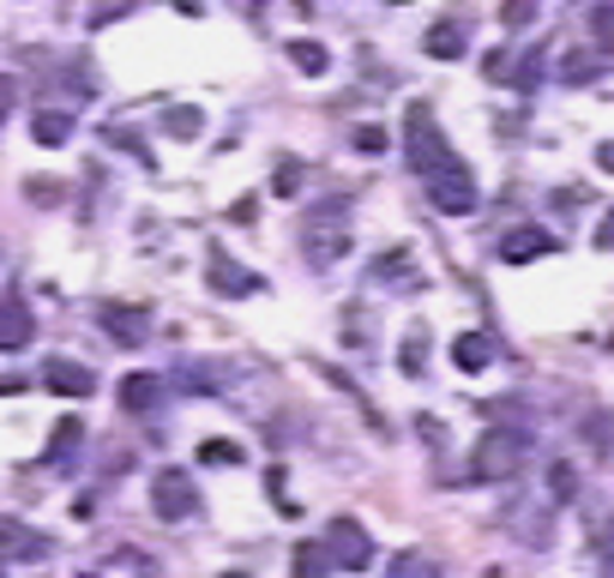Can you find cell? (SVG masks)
<instances>
[{"mask_svg": "<svg viewBox=\"0 0 614 578\" xmlns=\"http://www.w3.org/2000/svg\"><path fill=\"white\" fill-rule=\"evenodd\" d=\"M392 578H440V567H434V555H421V548H404V555L392 560Z\"/></svg>", "mask_w": 614, "mask_h": 578, "instance_id": "cell-20", "label": "cell"}, {"mask_svg": "<svg viewBox=\"0 0 614 578\" xmlns=\"http://www.w3.org/2000/svg\"><path fill=\"white\" fill-rule=\"evenodd\" d=\"M560 79H567V85L603 79V55H596V48H584V55H567V61H560Z\"/></svg>", "mask_w": 614, "mask_h": 578, "instance_id": "cell-18", "label": "cell"}, {"mask_svg": "<svg viewBox=\"0 0 614 578\" xmlns=\"http://www.w3.org/2000/svg\"><path fill=\"white\" fill-rule=\"evenodd\" d=\"M404 157H409V170H416L421 182H434V175H446L458 163L452 145L440 139V127H434L428 102H409V114H404Z\"/></svg>", "mask_w": 614, "mask_h": 578, "instance_id": "cell-1", "label": "cell"}, {"mask_svg": "<svg viewBox=\"0 0 614 578\" xmlns=\"http://www.w3.org/2000/svg\"><path fill=\"white\" fill-rule=\"evenodd\" d=\"M350 253V236L343 229H319V236H307V260L314 265H331V260H343Z\"/></svg>", "mask_w": 614, "mask_h": 578, "instance_id": "cell-17", "label": "cell"}, {"mask_svg": "<svg viewBox=\"0 0 614 578\" xmlns=\"http://www.w3.org/2000/svg\"><path fill=\"white\" fill-rule=\"evenodd\" d=\"M31 139H36V145H67V139H73V114L43 109V114L31 121Z\"/></svg>", "mask_w": 614, "mask_h": 578, "instance_id": "cell-15", "label": "cell"}, {"mask_svg": "<svg viewBox=\"0 0 614 578\" xmlns=\"http://www.w3.org/2000/svg\"><path fill=\"white\" fill-rule=\"evenodd\" d=\"M55 193H61L55 182H31V199H36V205H48V199H55Z\"/></svg>", "mask_w": 614, "mask_h": 578, "instance_id": "cell-31", "label": "cell"}, {"mask_svg": "<svg viewBox=\"0 0 614 578\" xmlns=\"http://www.w3.org/2000/svg\"><path fill=\"white\" fill-rule=\"evenodd\" d=\"M12 102H19V79H12V73H0V121L12 114Z\"/></svg>", "mask_w": 614, "mask_h": 578, "instance_id": "cell-29", "label": "cell"}, {"mask_svg": "<svg viewBox=\"0 0 614 578\" xmlns=\"http://www.w3.org/2000/svg\"><path fill=\"white\" fill-rule=\"evenodd\" d=\"M518 458H524V434H512V428L482 434L476 452H470V482H506L518 470Z\"/></svg>", "mask_w": 614, "mask_h": 578, "instance_id": "cell-2", "label": "cell"}, {"mask_svg": "<svg viewBox=\"0 0 614 578\" xmlns=\"http://www.w3.org/2000/svg\"><path fill=\"white\" fill-rule=\"evenodd\" d=\"M163 133H169V139H199L205 114L194 109V102H175V109H163Z\"/></svg>", "mask_w": 614, "mask_h": 578, "instance_id": "cell-16", "label": "cell"}, {"mask_svg": "<svg viewBox=\"0 0 614 578\" xmlns=\"http://www.w3.org/2000/svg\"><path fill=\"white\" fill-rule=\"evenodd\" d=\"M157 397H163V380L157 374H127L121 380V404L127 410H151Z\"/></svg>", "mask_w": 614, "mask_h": 578, "instance_id": "cell-14", "label": "cell"}, {"mask_svg": "<svg viewBox=\"0 0 614 578\" xmlns=\"http://www.w3.org/2000/svg\"><path fill=\"white\" fill-rule=\"evenodd\" d=\"M223 578H248V572H223Z\"/></svg>", "mask_w": 614, "mask_h": 578, "instance_id": "cell-35", "label": "cell"}, {"mask_svg": "<svg viewBox=\"0 0 614 578\" xmlns=\"http://www.w3.org/2000/svg\"><path fill=\"white\" fill-rule=\"evenodd\" d=\"M591 36H596L603 48H614V7H596V12H591Z\"/></svg>", "mask_w": 614, "mask_h": 578, "instance_id": "cell-26", "label": "cell"}, {"mask_svg": "<svg viewBox=\"0 0 614 578\" xmlns=\"http://www.w3.org/2000/svg\"><path fill=\"white\" fill-rule=\"evenodd\" d=\"M596 241H603V248H614V217H608V223H603V236H596Z\"/></svg>", "mask_w": 614, "mask_h": 578, "instance_id": "cell-34", "label": "cell"}, {"mask_svg": "<svg viewBox=\"0 0 614 578\" xmlns=\"http://www.w3.org/2000/svg\"><path fill=\"white\" fill-rule=\"evenodd\" d=\"M151 506H157V519H187V512H199V482L187 470H163L151 482Z\"/></svg>", "mask_w": 614, "mask_h": 578, "instance_id": "cell-5", "label": "cell"}, {"mask_svg": "<svg viewBox=\"0 0 614 578\" xmlns=\"http://www.w3.org/2000/svg\"><path fill=\"white\" fill-rule=\"evenodd\" d=\"M7 392H24V380L19 374H0V397H7Z\"/></svg>", "mask_w": 614, "mask_h": 578, "instance_id": "cell-32", "label": "cell"}, {"mask_svg": "<svg viewBox=\"0 0 614 578\" xmlns=\"http://www.w3.org/2000/svg\"><path fill=\"white\" fill-rule=\"evenodd\" d=\"M79 440H85V422H61L43 458H48V465H61V458H73V452H79Z\"/></svg>", "mask_w": 614, "mask_h": 578, "instance_id": "cell-19", "label": "cell"}, {"mask_svg": "<svg viewBox=\"0 0 614 578\" xmlns=\"http://www.w3.org/2000/svg\"><path fill=\"white\" fill-rule=\"evenodd\" d=\"M97 319H102V331H109L114 343H127V350H133V343H145V314H139V307H114V302H102V307H97Z\"/></svg>", "mask_w": 614, "mask_h": 578, "instance_id": "cell-10", "label": "cell"}, {"mask_svg": "<svg viewBox=\"0 0 614 578\" xmlns=\"http://www.w3.org/2000/svg\"><path fill=\"white\" fill-rule=\"evenodd\" d=\"M596 170H614V145H603V151H596Z\"/></svg>", "mask_w": 614, "mask_h": 578, "instance_id": "cell-33", "label": "cell"}, {"mask_svg": "<svg viewBox=\"0 0 614 578\" xmlns=\"http://www.w3.org/2000/svg\"><path fill=\"white\" fill-rule=\"evenodd\" d=\"M555 494H560V500L579 494V482H572V465H555Z\"/></svg>", "mask_w": 614, "mask_h": 578, "instance_id": "cell-30", "label": "cell"}, {"mask_svg": "<svg viewBox=\"0 0 614 578\" xmlns=\"http://www.w3.org/2000/svg\"><path fill=\"white\" fill-rule=\"evenodd\" d=\"M199 458H205V465H235L241 452H235V446H223V440H205V446H199Z\"/></svg>", "mask_w": 614, "mask_h": 578, "instance_id": "cell-27", "label": "cell"}, {"mask_svg": "<svg viewBox=\"0 0 614 578\" xmlns=\"http://www.w3.org/2000/svg\"><path fill=\"white\" fill-rule=\"evenodd\" d=\"M31 338H36L31 307H24L19 295H7V302H0V350H24Z\"/></svg>", "mask_w": 614, "mask_h": 578, "instance_id": "cell-9", "label": "cell"}, {"mask_svg": "<svg viewBox=\"0 0 614 578\" xmlns=\"http://www.w3.org/2000/svg\"><path fill=\"white\" fill-rule=\"evenodd\" d=\"M272 187H277V193H284V199H296V187H301V163H277Z\"/></svg>", "mask_w": 614, "mask_h": 578, "instance_id": "cell-25", "label": "cell"}, {"mask_svg": "<svg viewBox=\"0 0 614 578\" xmlns=\"http://www.w3.org/2000/svg\"><path fill=\"white\" fill-rule=\"evenodd\" d=\"M319 548H326V560H331L338 572L374 567V536H368L355 519H331V524H326V543H319Z\"/></svg>", "mask_w": 614, "mask_h": 578, "instance_id": "cell-3", "label": "cell"}, {"mask_svg": "<svg viewBox=\"0 0 614 578\" xmlns=\"http://www.w3.org/2000/svg\"><path fill=\"white\" fill-rule=\"evenodd\" d=\"M355 151H362V157H380V151H386V127H355Z\"/></svg>", "mask_w": 614, "mask_h": 578, "instance_id": "cell-24", "label": "cell"}, {"mask_svg": "<svg viewBox=\"0 0 614 578\" xmlns=\"http://www.w3.org/2000/svg\"><path fill=\"white\" fill-rule=\"evenodd\" d=\"M452 362L464 368V374H482V368L494 362V343L482 338V331H464V338H452Z\"/></svg>", "mask_w": 614, "mask_h": 578, "instance_id": "cell-13", "label": "cell"}, {"mask_svg": "<svg viewBox=\"0 0 614 578\" xmlns=\"http://www.w3.org/2000/svg\"><path fill=\"white\" fill-rule=\"evenodd\" d=\"M326 572H331L326 548H319V543H301L296 548V578H326Z\"/></svg>", "mask_w": 614, "mask_h": 578, "instance_id": "cell-22", "label": "cell"}, {"mask_svg": "<svg viewBox=\"0 0 614 578\" xmlns=\"http://www.w3.org/2000/svg\"><path fill=\"white\" fill-rule=\"evenodd\" d=\"M374 272H380V277H398V272L409 277V253H380V265H374Z\"/></svg>", "mask_w": 614, "mask_h": 578, "instance_id": "cell-28", "label": "cell"}, {"mask_svg": "<svg viewBox=\"0 0 614 578\" xmlns=\"http://www.w3.org/2000/svg\"><path fill=\"white\" fill-rule=\"evenodd\" d=\"M205 277H211V290H217V295H229V302H241V295H260V290H265V277H260V272H248V265H235L223 248L205 253Z\"/></svg>", "mask_w": 614, "mask_h": 578, "instance_id": "cell-6", "label": "cell"}, {"mask_svg": "<svg viewBox=\"0 0 614 578\" xmlns=\"http://www.w3.org/2000/svg\"><path fill=\"white\" fill-rule=\"evenodd\" d=\"M608 555H614V536H608Z\"/></svg>", "mask_w": 614, "mask_h": 578, "instance_id": "cell-36", "label": "cell"}, {"mask_svg": "<svg viewBox=\"0 0 614 578\" xmlns=\"http://www.w3.org/2000/svg\"><path fill=\"white\" fill-rule=\"evenodd\" d=\"M0 560H48V536H31L24 524H0Z\"/></svg>", "mask_w": 614, "mask_h": 578, "instance_id": "cell-11", "label": "cell"}, {"mask_svg": "<svg viewBox=\"0 0 614 578\" xmlns=\"http://www.w3.org/2000/svg\"><path fill=\"white\" fill-rule=\"evenodd\" d=\"M542 253H555V236H548V229H536V223L512 229V236L501 241V260H506V265H524V260H542Z\"/></svg>", "mask_w": 614, "mask_h": 578, "instance_id": "cell-8", "label": "cell"}, {"mask_svg": "<svg viewBox=\"0 0 614 578\" xmlns=\"http://www.w3.org/2000/svg\"><path fill=\"white\" fill-rule=\"evenodd\" d=\"M464 24H458V19H434L428 24V43H421V48H428V55L434 61H458V55H464Z\"/></svg>", "mask_w": 614, "mask_h": 578, "instance_id": "cell-12", "label": "cell"}, {"mask_svg": "<svg viewBox=\"0 0 614 578\" xmlns=\"http://www.w3.org/2000/svg\"><path fill=\"white\" fill-rule=\"evenodd\" d=\"M398 368H404V374H421V368H428V338H421V331L398 350Z\"/></svg>", "mask_w": 614, "mask_h": 578, "instance_id": "cell-23", "label": "cell"}, {"mask_svg": "<svg viewBox=\"0 0 614 578\" xmlns=\"http://www.w3.org/2000/svg\"><path fill=\"white\" fill-rule=\"evenodd\" d=\"M428 199H434V211H446V217H470L482 193H476V182H470L464 163H452L446 175H434V182H428Z\"/></svg>", "mask_w": 614, "mask_h": 578, "instance_id": "cell-4", "label": "cell"}, {"mask_svg": "<svg viewBox=\"0 0 614 578\" xmlns=\"http://www.w3.org/2000/svg\"><path fill=\"white\" fill-rule=\"evenodd\" d=\"M289 61H296V67L307 73V79H319V73L331 67V55H326L319 43H289Z\"/></svg>", "mask_w": 614, "mask_h": 578, "instance_id": "cell-21", "label": "cell"}, {"mask_svg": "<svg viewBox=\"0 0 614 578\" xmlns=\"http://www.w3.org/2000/svg\"><path fill=\"white\" fill-rule=\"evenodd\" d=\"M43 392H55V397H91L97 392V374L85 362L55 356V362H43Z\"/></svg>", "mask_w": 614, "mask_h": 578, "instance_id": "cell-7", "label": "cell"}]
</instances>
